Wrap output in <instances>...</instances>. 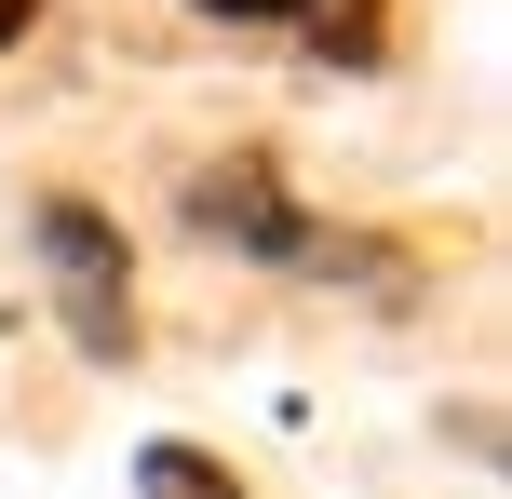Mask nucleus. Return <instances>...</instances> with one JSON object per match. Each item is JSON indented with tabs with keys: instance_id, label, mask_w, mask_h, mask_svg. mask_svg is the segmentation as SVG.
<instances>
[{
	"instance_id": "4",
	"label": "nucleus",
	"mask_w": 512,
	"mask_h": 499,
	"mask_svg": "<svg viewBox=\"0 0 512 499\" xmlns=\"http://www.w3.org/2000/svg\"><path fill=\"white\" fill-rule=\"evenodd\" d=\"M216 14H297V0H216Z\"/></svg>"
},
{
	"instance_id": "3",
	"label": "nucleus",
	"mask_w": 512,
	"mask_h": 499,
	"mask_svg": "<svg viewBox=\"0 0 512 499\" xmlns=\"http://www.w3.org/2000/svg\"><path fill=\"white\" fill-rule=\"evenodd\" d=\"M135 486H149V499H243L203 446H149V459H135Z\"/></svg>"
},
{
	"instance_id": "2",
	"label": "nucleus",
	"mask_w": 512,
	"mask_h": 499,
	"mask_svg": "<svg viewBox=\"0 0 512 499\" xmlns=\"http://www.w3.org/2000/svg\"><path fill=\"white\" fill-rule=\"evenodd\" d=\"M189 216H203V230H230L243 257H310V230L283 216V189L256 176V162H230V176H203V189H189Z\"/></svg>"
},
{
	"instance_id": "1",
	"label": "nucleus",
	"mask_w": 512,
	"mask_h": 499,
	"mask_svg": "<svg viewBox=\"0 0 512 499\" xmlns=\"http://www.w3.org/2000/svg\"><path fill=\"white\" fill-rule=\"evenodd\" d=\"M41 257H54V297H68L81 351H122V243H108L95 203H41Z\"/></svg>"
},
{
	"instance_id": "5",
	"label": "nucleus",
	"mask_w": 512,
	"mask_h": 499,
	"mask_svg": "<svg viewBox=\"0 0 512 499\" xmlns=\"http://www.w3.org/2000/svg\"><path fill=\"white\" fill-rule=\"evenodd\" d=\"M14 27H27V0H0V41H14Z\"/></svg>"
}]
</instances>
